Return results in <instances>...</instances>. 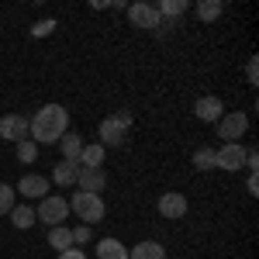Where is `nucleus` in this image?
Here are the masks:
<instances>
[{
	"label": "nucleus",
	"instance_id": "f257e3e1",
	"mask_svg": "<svg viewBox=\"0 0 259 259\" xmlns=\"http://www.w3.org/2000/svg\"><path fill=\"white\" fill-rule=\"evenodd\" d=\"M66 128H69V111L62 104H45L35 111V118H28V139L35 145H59Z\"/></svg>",
	"mask_w": 259,
	"mask_h": 259
},
{
	"label": "nucleus",
	"instance_id": "f03ea898",
	"mask_svg": "<svg viewBox=\"0 0 259 259\" xmlns=\"http://www.w3.org/2000/svg\"><path fill=\"white\" fill-rule=\"evenodd\" d=\"M128 128H132V111H118V114L104 118V121L97 124L100 145H104V149H118V145H124V139H128Z\"/></svg>",
	"mask_w": 259,
	"mask_h": 259
},
{
	"label": "nucleus",
	"instance_id": "7ed1b4c3",
	"mask_svg": "<svg viewBox=\"0 0 259 259\" xmlns=\"http://www.w3.org/2000/svg\"><path fill=\"white\" fill-rule=\"evenodd\" d=\"M73 211H76V218L83 221V225H94V221H100L104 214H107V204H104V197L100 194H73V204H69Z\"/></svg>",
	"mask_w": 259,
	"mask_h": 259
},
{
	"label": "nucleus",
	"instance_id": "20e7f679",
	"mask_svg": "<svg viewBox=\"0 0 259 259\" xmlns=\"http://www.w3.org/2000/svg\"><path fill=\"white\" fill-rule=\"evenodd\" d=\"M66 214H69V200L59 197V194H49V197H41V204L35 207V218L45 221V225H62L66 221Z\"/></svg>",
	"mask_w": 259,
	"mask_h": 259
},
{
	"label": "nucleus",
	"instance_id": "39448f33",
	"mask_svg": "<svg viewBox=\"0 0 259 259\" xmlns=\"http://www.w3.org/2000/svg\"><path fill=\"white\" fill-rule=\"evenodd\" d=\"M214 166L225 169V173H239L245 166V149L242 142H225L221 149H214Z\"/></svg>",
	"mask_w": 259,
	"mask_h": 259
},
{
	"label": "nucleus",
	"instance_id": "423d86ee",
	"mask_svg": "<svg viewBox=\"0 0 259 259\" xmlns=\"http://www.w3.org/2000/svg\"><path fill=\"white\" fill-rule=\"evenodd\" d=\"M245 132H249V114H242V111H228V114H221V121H218V139L239 142Z\"/></svg>",
	"mask_w": 259,
	"mask_h": 259
},
{
	"label": "nucleus",
	"instance_id": "0eeeda50",
	"mask_svg": "<svg viewBox=\"0 0 259 259\" xmlns=\"http://www.w3.org/2000/svg\"><path fill=\"white\" fill-rule=\"evenodd\" d=\"M128 21H132L135 28H145V31L162 28V18L156 14V7H152V4H132V7H128Z\"/></svg>",
	"mask_w": 259,
	"mask_h": 259
},
{
	"label": "nucleus",
	"instance_id": "6e6552de",
	"mask_svg": "<svg viewBox=\"0 0 259 259\" xmlns=\"http://www.w3.org/2000/svg\"><path fill=\"white\" fill-rule=\"evenodd\" d=\"M0 139L7 142H24L28 139V118H21V114H4L0 118Z\"/></svg>",
	"mask_w": 259,
	"mask_h": 259
},
{
	"label": "nucleus",
	"instance_id": "1a4fd4ad",
	"mask_svg": "<svg viewBox=\"0 0 259 259\" xmlns=\"http://www.w3.org/2000/svg\"><path fill=\"white\" fill-rule=\"evenodd\" d=\"M156 207H159V214L162 218H183V214H187V207H190V200L183 197V194H177V190H169V194H162L159 197V204H156Z\"/></svg>",
	"mask_w": 259,
	"mask_h": 259
},
{
	"label": "nucleus",
	"instance_id": "9d476101",
	"mask_svg": "<svg viewBox=\"0 0 259 259\" xmlns=\"http://www.w3.org/2000/svg\"><path fill=\"white\" fill-rule=\"evenodd\" d=\"M194 114H197V121H204V124H218L221 114H225V104H221V97H200L197 104H194Z\"/></svg>",
	"mask_w": 259,
	"mask_h": 259
},
{
	"label": "nucleus",
	"instance_id": "9b49d317",
	"mask_svg": "<svg viewBox=\"0 0 259 259\" xmlns=\"http://www.w3.org/2000/svg\"><path fill=\"white\" fill-rule=\"evenodd\" d=\"M76 187H80L83 194H100V190L107 187V173H104V169H87V166H80Z\"/></svg>",
	"mask_w": 259,
	"mask_h": 259
},
{
	"label": "nucleus",
	"instance_id": "f8f14e48",
	"mask_svg": "<svg viewBox=\"0 0 259 259\" xmlns=\"http://www.w3.org/2000/svg\"><path fill=\"white\" fill-rule=\"evenodd\" d=\"M49 187H52V183H49V180L45 177H38V173H28V177H21V183H18V194H24V197H45V194H49Z\"/></svg>",
	"mask_w": 259,
	"mask_h": 259
},
{
	"label": "nucleus",
	"instance_id": "ddd939ff",
	"mask_svg": "<svg viewBox=\"0 0 259 259\" xmlns=\"http://www.w3.org/2000/svg\"><path fill=\"white\" fill-rule=\"evenodd\" d=\"M104 156H107V149H104L100 142H83L80 166H87V169H100V166H104Z\"/></svg>",
	"mask_w": 259,
	"mask_h": 259
},
{
	"label": "nucleus",
	"instance_id": "4468645a",
	"mask_svg": "<svg viewBox=\"0 0 259 259\" xmlns=\"http://www.w3.org/2000/svg\"><path fill=\"white\" fill-rule=\"evenodd\" d=\"M76 173H80V162L62 159L59 166L52 169V180H49V183H56V187H73V183H76Z\"/></svg>",
	"mask_w": 259,
	"mask_h": 259
},
{
	"label": "nucleus",
	"instance_id": "2eb2a0df",
	"mask_svg": "<svg viewBox=\"0 0 259 259\" xmlns=\"http://www.w3.org/2000/svg\"><path fill=\"white\" fill-rule=\"evenodd\" d=\"M59 149H62V156H66V162H80L83 139L76 135V132H66V135L59 139Z\"/></svg>",
	"mask_w": 259,
	"mask_h": 259
},
{
	"label": "nucleus",
	"instance_id": "dca6fc26",
	"mask_svg": "<svg viewBox=\"0 0 259 259\" xmlns=\"http://www.w3.org/2000/svg\"><path fill=\"white\" fill-rule=\"evenodd\" d=\"M128 259H166V249L149 239V242H139L135 249H128Z\"/></svg>",
	"mask_w": 259,
	"mask_h": 259
},
{
	"label": "nucleus",
	"instance_id": "f3484780",
	"mask_svg": "<svg viewBox=\"0 0 259 259\" xmlns=\"http://www.w3.org/2000/svg\"><path fill=\"white\" fill-rule=\"evenodd\" d=\"M35 207H28V204H14V211H11V225L18 228V232H24V228H31L35 225Z\"/></svg>",
	"mask_w": 259,
	"mask_h": 259
},
{
	"label": "nucleus",
	"instance_id": "a211bd4d",
	"mask_svg": "<svg viewBox=\"0 0 259 259\" xmlns=\"http://www.w3.org/2000/svg\"><path fill=\"white\" fill-rule=\"evenodd\" d=\"M97 259H128V249L118 239H100L97 242Z\"/></svg>",
	"mask_w": 259,
	"mask_h": 259
},
{
	"label": "nucleus",
	"instance_id": "6ab92c4d",
	"mask_svg": "<svg viewBox=\"0 0 259 259\" xmlns=\"http://www.w3.org/2000/svg\"><path fill=\"white\" fill-rule=\"evenodd\" d=\"M49 245H52V249H59V252L73 249V232H69L66 225H56V228L49 232Z\"/></svg>",
	"mask_w": 259,
	"mask_h": 259
},
{
	"label": "nucleus",
	"instance_id": "aec40b11",
	"mask_svg": "<svg viewBox=\"0 0 259 259\" xmlns=\"http://www.w3.org/2000/svg\"><path fill=\"white\" fill-rule=\"evenodd\" d=\"M152 7H156L159 18H180V14L187 11V0H159V4H152Z\"/></svg>",
	"mask_w": 259,
	"mask_h": 259
},
{
	"label": "nucleus",
	"instance_id": "412c9836",
	"mask_svg": "<svg viewBox=\"0 0 259 259\" xmlns=\"http://www.w3.org/2000/svg\"><path fill=\"white\" fill-rule=\"evenodd\" d=\"M221 11H225L221 0H200V4H197V18L200 21H218Z\"/></svg>",
	"mask_w": 259,
	"mask_h": 259
},
{
	"label": "nucleus",
	"instance_id": "4be33fe9",
	"mask_svg": "<svg viewBox=\"0 0 259 259\" xmlns=\"http://www.w3.org/2000/svg\"><path fill=\"white\" fill-rule=\"evenodd\" d=\"M14 204H18V190L11 183H0V214H11Z\"/></svg>",
	"mask_w": 259,
	"mask_h": 259
},
{
	"label": "nucleus",
	"instance_id": "5701e85b",
	"mask_svg": "<svg viewBox=\"0 0 259 259\" xmlns=\"http://www.w3.org/2000/svg\"><path fill=\"white\" fill-rule=\"evenodd\" d=\"M194 166H197L200 173L218 169V166H214V149H207V145H204V149H197V152H194Z\"/></svg>",
	"mask_w": 259,
	"mask_h": 259
},
{
	"label": "nucleus",
	"instance_id": "b1692460",
	"mask_svg": "<svg viewBox=\"0 0 259 259\" xmlns=\"http://www.w3.org/2000/svg\"><path fill=\"white\" fill-rule=\"evenodd\" d=\"M18 159L21 162H35V159H38V145H35L31 139L18 142Z\"/></svg>",
	"mask_w": 259,
	"mask_h": 259
},
{
	"label": "nucleus",
	"instance_id": "393cba45",
	"mask_svg": "<svg viewBox=\"0 0 259 259\" xmlns=\"http://www.w3.org/2000/svg\"><path fill=\"white\" fill-rule=\"evenodd\" d=\"M73 232V245H83V242H90V225H80V228H69Z\"/></svg>",
	"mask_w": 259,
	"mask_h": 259
},
{
	"label": "nucleus",
	"instance_id": "a878e982",
	"mask_svg": "<svg viewBox=\"0 0 259 259\" xmlns=\"http://www.w3.org/2000/svg\"><path fill=\"white\" fill-rule=\"evenodd\" d=\"M245 76H249V83H252V87L259 83V62H256V56H252V59H249V66H245Z\"/></svg>",
	"mask_w": 259,
	"mask_h": 259
},
{
	"label": "nucleus",
	"instance_id": "bb28decb",
	"mask_svg": "<svg viewBox=\"0 0 259 259\" xmlns=\"http://www.w3.org/2000/svg\"><path fill=\"white\" fill-rule=\"evenodd\" d=\"M59 259H87V252L73 245V249H66V252H59Z\"/></svg>",
	"mask_w": 259,
	"mask_h": 259
},
{
	"label": "nucleus",
	"instance_id": "cd10ccee",
	"mask_svg": "<svg viewBox=\"0 0 259 259\" xmlns=\"http://www.w3.org/2000/svg\"><path fill=\"white\" fill-rule=\"evenodd\" d=\"M52 28H56V21H38V24H35V35H49Z\"/></svg>",
	"mask_w": 259,
	"mask_h": 259
},
{
	"label": "nucleus",
	"instance_id": "c85d7f7f",
	"mask_svg": "<svg viewBox=\"0 0 259 259\" xmlns=\"http://www.w3.org/2000/svg\"><path fill=\"white\" fill-rule=\"evenodd\" d=\"M245 187H249V194H252V197L259 194V183H256V173H252V169H249V183H245Z\"/></svg>",
	"mask_w": 259,
	"mask_h": 259
}]
</instances>
